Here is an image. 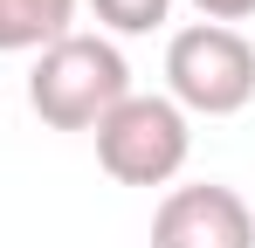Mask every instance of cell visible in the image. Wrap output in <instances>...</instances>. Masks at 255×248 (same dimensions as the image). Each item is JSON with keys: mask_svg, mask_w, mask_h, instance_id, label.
I'll use <instances>...</instances> for the list:
<instances>
[{"mask_svg": "<svg viewBox=\"0 0 255 248\" xmlns=\"http://www.w3.org/2000/svg\"><path fill=\"white\" fill-rule=\"evenodd\" d=\"M131 97V62L111 35H62L35 55L28 104L48 131H97Z\"/></svg>", "mask_w": 255, "mask_h": 248, "instance_id": "6da1fadb", "label": "cell"}, {"mask_svg": "<svg viewBox=\"0 0 255 248\" xmlns=\"http://www.w3.org/2000/svg\"><path fill=\"white\" fill-rule=\"evenodd\" d=\"M166 97L186 118H235L255 104V41L221 21H193L166 41Z\"/></svg>", "mask_w": 255, "mask_h": 248, "instance_id": "7a4b0ae2", "label": "cell"}, {"mask_svg": "<svg viewBox=\"0 0 255 248\" xmlns=\"http://www.w3.org/2000/svg\"><path fill=\"white\" fill-rule=\"evenodd\" d=\"M186 152H193V124H186V111L172 97L131 90L125 104L97 124V165L118 186H172Z\"/></svg>", "mask_w": 255, "mask_h": 248, "instance_id": "3957f363", "label": "cell"}, {"mask_svg": "<svg viewBox=\"0 0 255 248\" xmlns=\"http://www.w3.org/2000/svg\"><path fill=\"white\" fill-rule=\"evenodd\" d=\"M152 248H255V207L221 179L166 186L152 214Z\"/></svg>", "mask_w": 255, "mask_h": 248, "instance_id": "277c9868", "label": "cell"}, {"mask_svg": "<svg viewBox=\"0 0 255 248\" xmlns=\"http://www.w3.org/2000/svg\"><path fill=\"white\" fill-rule=\"evenodd\" d=\"M83 0H0V55H42L48 41L76 35Z\"/></svg>", "mask_w": 255, "mask_h": 248, "instance_id": "5b68a950", "label": "cell"}, {"mask_svg": "<svg viewBox=\"0 0 255 248\" xmlns=\"http://www.w3.org/2000/svg\"><path fill=\"white\" fill-rule=\"evenodd\" d=\"M90 14H97L111 35H152V28H166L172 0H90Z\"/></svg>", "mask_w": 255, "mask_h": 248, "instance_id": "8992f818", "label": "cell"}, {"mask_svg": "<svg viewBox=\"0 0 255 248\" xmlns=\"http://www.w3.org/2000/svg\"><path fill=\"white\" fill-rule=\"evenodd\" d=\"M200 7V21H221V28H235V21H249L255 0H193Z\"/></svg>", "mask_w": 255, "mask_h": 248, "instance_id": "52a82bcc", "label": "cell"}]
</instances>
